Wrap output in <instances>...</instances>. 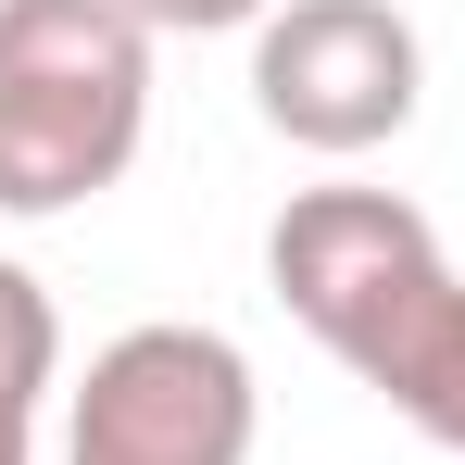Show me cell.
Here are the masks:
<instances>
[{
  "instance_id": "1",
  "label": "cell",
  "mask_w": 465,
  "mask_h": 465,
  "mask_svg": "<svg viewBox=\"0 0 465 465\" xmlns=\"http://www.w3.org/2000/svg\"><path fill=\"white\" fill-rule=\"evenodd\" d=\"M264 277L402 428L465 465V277L402 189H302L264 227Z\"/></svg>"
},
{
  "instance_id": "3",
  "label": "cell",
  "mask_w": 465,
  "mask_h": 465,
  "mask_svg": "<svg viewBox=\"0 0 465 465\" xmlns=\"http://www.w3.org/2000/svg\"><path fill=\"white\" fill-rule=\"evenodd\" d=\"M264 390L227 327H126L64 402V465H252Z\"/></svg>"
},
{
  "instance_id": "4",
  "label": "cell",
  "mask_w": 465,
  "mask_h": 465,
  "mask_svg": "<svg viewBox=\"0 0 465 465\" xmlns=\"http://www.w3.org/2000/svg\"><path fill=\"white\" fill-rule=\"evenodd\" d=\"M252 101L264 126L314 163H352L415 126L428 101V51L390 0H277L252 25Z\"/></svg>"
},
{
  "instance_id": "6",
  "label": "cell",
  "mask_w": 465,
  "mask_h": 465,
  "mask_svg": "<svg viewBox=\"0 0 465 465\" xmlns=\"http://www.w3.org/2000/svg\"><path fill=\"white\" fill-rule=\"evenodd\" d=\"M126 13H139V25H176V38H227V25H264V13H277V0H126Z\"/></svg>"
},
{
  "instance_id": "5",
  "label": "cell",
  "mask_w": 465,
  "mask_h": 465,
  "mask_svg": "<svg viewBox=\"0 0 465 465\" xmlns=\"http://www.w3.org/2000/svg\"><path fill=\"white\" fill-rule=\"evenodd\" d=\"M64 378V314L25 264H0V465H38V402Z\"/></svg>"
},
{
  "instance_id": "2",
  "label": "cell",
  "mask_w": 465,
  "mask_h": 465,
  "mask_svg": "<svg viewBox=\"0 0 465 465\" xmlns=\"http://www.w3.org/2000/svg\"><path fill=\"white\" fill-rule=\"evenodd\" d=\"M152 126V25L126 0H0V214L101 202Z\"/></svg>"
}]
</instances>
